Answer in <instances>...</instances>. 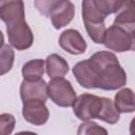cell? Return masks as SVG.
Listing matches in <instances>:
<instances>
[{
  "label": "cell",
  "instance_id": "cell-1",
  "mask_svg": "<svg viewBox=\"0 0 135 135\" xmlns=\"http://www.w3.org/2000/svg\"><path fill=\"white\" fill-rule=\"evenodd\" d=\"M89 59L98 71L96 89L114 91L122 88L127 83V74L115 54L101 51L93 54Z\"/></svg>",
  "mask_w": 135,
  "mask_h": 135
},
{
  "label": "cell",
  "instance_id": "cell-2",
  "mask_svg": "<svg viewBox=\"0 0 135 135\" xmlns=\"http://www.w3.org/2000/svg\"><path fill=\"white\" fill-rule=\"evenodd\" d=\"M82 20L90 38L95 43H103L105 34V15L96 6L94 0H82Z\"/></svg>",
  "mask_w": 135,
  "mask_h": 135
},
{
  "label": "cell",
  "instance_id": "cell-3",
  "mask_svg": "<svg viewBox=\"0 0 135 135\" xmlns=\"http://www.w3.org/2000/svg\"><path fill=\"white\" fill-rule=\"evenodd\" d=\"M103 44L107 49L118 53L131 51L135 46L134 32L113 23L105 30Z\"/></svg>",
  "mask_w": 135,
  "mask_h": 135
},
{
  "label": "cell",
  "instance_id": "cell-4",
  "mask_svg": "<svg viewBox=\"0 0 135 135\" xmlns=\"http://www.w3.org/2000/svg\"><path fill=\"white\" fill-rule=\"evenodd\" d=\"M47 95L51 100L62 108L72 107L76 100V92L71 82L63 77L52 78L47 83Z\"/></svg>",
  "mask_w": 135,
  "mask_h": 135
},
{
  "label": "cell",
  "instance_id": "cell-5",
  "mask_svg": "<svg viewBox=\"0 0 135 135\" xmlns=\"http://www.w3.org/2000/svg\"><path fill=\"white\" fill-rule=\"evenodd\" d=\"M101 105H102L101 97L85 93L78 96L72 107L75 116L78 119L84 121V120L98 118V115L101 110Z\"/></svg>",
  "mask_w": 135,
  "mask_h": 135
},
{
  "label": "cell",
  "instance_id": "cell-6",
  "mask_svg": "<svg viewBox=\"0 0 135 135\" xmlns=\"http://www.w3.org/2000/svg\"><path fill=\"white\" fill-rule=\"evenodd\" d=\"M6 33L9 44L18 51H23L32 46L34 35L25 19L6 25Z\"/></svg>",
  "mask_w": 135,
  "mask_h": 135
},
{
  "label": "cell",
  "instance_id": "cell-7",
  "mask_svg": "<svg viewBox=\"0 0 135 135\" xmlns=\"http://www.w3.org/2000/svg\"><path fill=\"white\" fill-rule=\"evenodd\" d=\"M22 115L27 122L35 126H42L47 121L50 112L44 101L32 99L23 101Z\"/></svg>",
  "mask_w": 135,
  "mask_h": 135
},
{
  "label": "cell",
  "instance_id": "cell-8",
  "mask_svg": "<svg viewBox=\"0 0 135 135\" xmlns=\"http://www.w3.org/2000/svg\"><path fill=\"white\" fill-rule=\"evenodd\" d=\"M73 75L81 86L85 89H96L98 71L90 59L77 62L73 66Z\"/></svg>",
  "mask_w": 135,
  "mask_h": 135
},
{
  "label": "cell",
  "instance_id": "cell-9",
  "mask_svg": "<svg viewBox=\"0 0 135 135\" xmlns=\"http://www.w3.org/2000/svg\"><path fill=\"white\" fill-rule=\"evenodd\" d=\"M59 45L62 50L72 55H81L86 50V42L84 38L74 28H69L61 33L59 37Z\"/></svg>",
  "mask_w": 135,
  "mask_h": 135
},
{
  "label": "cell",
  "instance_id": "cell-10",
  "mask_svg": "<svg viewBox=\"0 0 135 135\" xmlns=\"http://www.w3.org/2000/svg\"><path fill=\"white\" fill-rule=\"evenodd\" d=\"M20 97L22 102L26 100L37 99L46 101L47 95V83L42 79L37 80H23L20 84Z\"/></svg>",
  "mask_w": 135,
  "mask_h": 135
},
{
  "label": "cell",
  "instance_id": "cell-11",
  "mask_svg": "<svg viewBox=\"0 0 135 135\" xmlns=\"http://www.w3.org/2000/svg\"><path fill=\"white\" fill-rule=\"evenodd\" d=\"M75 6L69 0H63L53 6L50 11L49 17L51 18L52 24L56 30H59L68 25L74 18Z\"/></svg>",
  "mask_w": 135,
  "mask_h": 135
},
{
  "label": "cell",
  "instance_id": "cell-12",
  "mask_svg": "<svg viewBox=\"0 0 135 135\" xmlns=\"http://www.w3.org/2000/svg\"><path fill=\"white\" fill-rule=\"evenodd\" d=\"M0 19L6 25L24 20L23 0H0Z\"/></svg>",
  "mask_w": 135,
  "mask_h": 135
},
{
  "label": "cell",
  "instance_id": "cell-13",
  "mask_svg": "<svg viewBox=\"0 0 135 135\" xmlns=\"http://www.w3.org/2000/svg\"><path fill=\"white\" fill-rule=\"evenodd\" d=\"M119 26H122L131 32L135 28V3L134 0H123L122 5L116 13L115 20L113 22Z\"/></svg>",
  "mask_w": 135,
  "mask_h": 135
},
{
  "label": "cell",
  "instance_id": "cell-14",
  "mask_svg": "<svg viewBox=\"0 0 135 135\" xmlns=\"http://www.w3.org/2000/svg\"><path fill=\"white\" fill-rule=\"evenodd\" d=\"M44 64H45V72L51 79L57 77H63L69 72L70 69L68 61L58 54L49 55Z\"/></svg>",
  "mask_w": 135,
  "mask_h": 135
},
{
  "label": "cell",
  "instance_id": "cell-15",
  "mask_svg": "<svg viewBox=\"0 0 135 135\" xmlns=\"http://www.w3.org/2000/svg\"><path fill=\"white\" fill-rule=\"evenodd\" d=\"M114 104L119 113H132L135 110L134 93L131 89L124 88L115 95Z\"/></svg>",
  "mask_w": 135,
  "mask_h": 135
},
{
  "label": "cell",
  "instance_id": "cell-16",
  "mask_svg": "<svg viewBox=\"0 0 135 135\" xmlns=\"http://www.w3.org/2000/svg\"><path fill=\"white\" fill-rule=\"evenodd\" d=\"M22 76L25 80H37L42 78L44 73V61L42 59H33L25 62L22 66Z\"/></svg>",
  "mask_w": 135,
  "mask_h": 135
},
{
  "label": "cell",
  "instance_id": "cell-17",
  "mask_svg": "<svg viewBox=\"0 0 135 135\" xmlns=\"http://www.w3.org/2000/svg\"><path fill=\"white\" fill-rule=\"evenodd\" d=\"M101 100H102V105L100 113L98 115V119L108 122L110 124L116 123L120 118V114L116 109L114 101H112L108 97H101Z\"/></svg>",
  "mask_w": 135,
  "mask_h": 135
},
{
  "label": "cell",
  "instance_id": "cell-18",
  "mask_svg": "<svg viewBox=\"0 0 135 135\" xmlns=\"http://www.w3.org/2000/svg\"><path fill=\"white\" fill-rule=\"evenodd\" d=\"M15 52L12 45L3 44L0 47V76L8 73L14 64Z\"/></svg>",
  "mask_w": 135,
  "mask_h": 135
},
{
  "label": "cell",
  "instance_id": "cell-19",
  "mask_svg": "<svg viewBox=\"0 0 135 135\" xmlns=\"http://www.w3.org/2000/svg\"><path fill=\"white\" fill-rule=\"evenodd\" d=\"M96 6L105 15L115 14L122 5L123 0H94Z\"/></svg>",
  "mask_w": 135,
  "mask_h": 135
},
{
  "label": "cell",
  "instance_id": "cell-20",
  "mask_svg": "<svg viewBox=\"0 0 135 135\" xmlns=\"http://www.w3.org/2000/svg\"><path fill=\"white\" fill-rule=\"evenodd\" d=\"M16 119L12 114H0V135H9L15 128Z\"/></svg>",
  "mask_w": 135,
  "mask_h": 135
},
{
  "label": "cell",
  "instance_id": "cell-21",
  "mask_svg": "<svg viewBox=\"0 0 135 135\" xmlns=\"http://www.w3.org/2000/svg\"><path fill=\"white\" fill-rule=\"evenodd\" d=\"M77 133L79 135H81V134H104V135H107L108 131L105 129L101 128L100 126H98L94 121L84 120V122H82L79 126Z\"/></svg>",
  "mask_w": 135,
  "mask_h": 135
},
{
  "label": "cell",
  "instance_id": "cell-22",
  "mask_svg": "<svg viewBox=\"0 0 135 135\" xmlns=\"http://www.w3.org/2000/svg\"><path fill=\"white\" fill-rule=\"evenodd\" d=\"M60 1L63 0H35V7L41 15L49 16L50 11L53 8V6L59 3Z\"/></svg>",
  "mask_w": 135,
  "mask_h": 135
},
{
  "label": "cell",
  "instance_id": "cell-23",
  "mask_svg": "<svg viewBox=\"0 0 135 135\" xmlns=\"http://www.w3.org/2000/svg\"><path fill=\"white\" fill-rule=\"evenodd\" d=\"M3 44H4V36H3L2 32L0 31V47H1Z\"/></svg>",
  "mask_w": 135,
  "mask_h": 135
}]
</instances>
